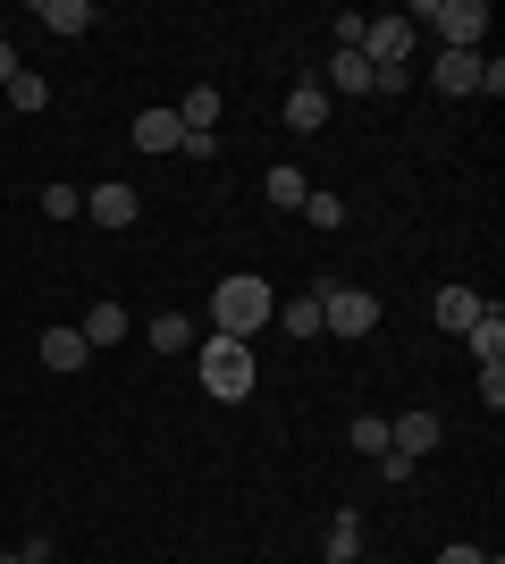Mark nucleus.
<instances>
[{
	"label": "nucleus",
	"mask_w": 505,
	"mask_h": 564,
	"mask_svg": "<svg viewBox=\"0 0 505 564\" xmlns=\"http://www.w3.org/2000/svg\"><path fill=\"white\" fill-rule=\"evenodd\" d=\"M270 312H278V295H270V279H253V270L211 286V337H253V329H270Z\"/></svg>",
	"instance_id": "nucleus-1"
},
{
	"label": "nucleus",
	"mask_w": 505,
	"mask_h": 564,
	"mask_svg": "<svg viewBox=\"0 0 505 564\" xmlns=\"http://www.w3.org/2000/svg\"><path fill=\"white\" fill-rule=\"evenodd\" d=\"M194 379H202V397L244 404L253 397V346H244V337H202V346H194Z\"/></svg>",
	"instance_id": "nucleus-2"
},
{
	"label": "nucleus",
	"mask_w": 505,
	"mask_h": 564,
	"mask_svg": "<svg viewBox=\"0 0 505 564\" xmlns=\"http://www.w3.org/2000/svg\"><path fill=\"white\" fill-rule=\"evenodd\" d=\"M405 25H438V51H481V34H488V0H421Z\"/></svg>",
	"instance_id": "nucleus-3"
},
{
	"label": "nucleus",
	"mask_w": 505,
	"mask_h": 564,
	"mask_svg": "<svg viewBox=\"0 0 505 564\" xmlns=\"http://www.w3.org/2000/svg\"><path fill=\"white\" fill-rule=\"evenodd\" d=\"M312 295H320V337H371L380 329V295H362L345 279H320Z\"/></svg>",
	"instance_id": "nucleus-4"
},
{
	"label": "nucleus",
	"mask_w": 505,
	"mask_h": 564,
	"mask_svg": "<svg viewBox=\"0 0 505 564\" xmlns=\"http://www.w3.org/2000/svg\"><path fill=\"white\" fill-rule=\"evenodd\" d=\"M354 51H362V59H371V68L387 76V68H405L413 25H405V18H362V43H354Z\"/></svg>",
	"instance_id": "nucleus-5"
},
{
	"label": "nucleus",
	"mask_w": 505,
	"mask_h": 564,
	"mask_svg": "<svg viewBox=\"0 0 505 564\" xmlns=\"http://www.w3.org/2000/svg\"><path fill=\"white\" fill-rule=\"evenodd\" d=\"M438 438H447V422H438L430 404H413V413H396V422H387V447L405 455V464H421V455H430Z\"/></svg>",
	"instance_id": "nucleus-6"
},
{
	"label": "nucleus",
	"mask_w": 505,
	"mask_h": 564,
	"mask_svg": "<svg viewBox=\"0 0 505 564\" xmlns=\"http://www.w3.org/2000/svg\"><path fill=\"white\" fill-rule=\"evenodd\" d=\"M85 219H94V228H135V219H144V203H135V186H127V177H110V186L85 194Z\"/></svg>",
	"instance_id": "nucleus-7"
},
{
	"label": "nucleus",
	"mask_w": 505,
	"mask_h": 564,
	"mask_svg": "<svg viewBox=\"0 0 505 564\" xmlns=\"http://www.w3.org/2000/svg\"><path fill=\"white\" fill-rule=\"evenodd\" d=\"M430 85H438V94H455V101H472V94H481V51H438Z\"/></svg>",
	"instance_id": "nucleus-8"
},
{
	"label": "nucleus",
	"mask_w": 505,
	"mask_h": 564,
	"mask_svg": "<svg viewBox=\"0 0 505 564\" xmlns=\"http://www.w3.org/2000/svg\"><path fill=\"white\" fill-rule=\"evenodd\" d=\"M34 25H51V34H68V43H76V34H94V25H101V9H94V0H34Z\"/></svg>",
	"instance_id": "nucleus-9"
},
{
	"label": "nucleus",
	"mask_w": 505,
	"mask_h": 564,
	"mask_svg": "<svg viewBox=\"0 0 505 564\" xmlns=\"http://www.w3.org/2000/svg\"><path fill=\"white\" fill-rule=\"evenodd\" d=\"M287 127L295 135H320V127H329V85H320V76H304L287 94Z\"/></svg>",
	"instance_id": "nucleus-10"
},
{
	"label": "nucleus",
	"mask_w": 505,
	"mask_h": 564,
	"mask_svg": "<svg viewBox=\"0 0 505 564\" xmlns=\"http://www.w3.org/2000/svg\"><path fill=\"white\" fill-rule=\"evenodd\" d=\"M320 85H329V101H337V94H380V68H371L362 51H337V59H329V76H320Z\"/></svg>",
	"instance_id": "nucleus-11"
},
{
	"label": "nucleus",
	"mask_w": 505,
	"mask_h": 564,
	"mask_svg": "<svg viewBox=\"0 0 505 564\" xmlns=\"http://www.w3.org/2000/svg\"><path fill=\"white\" fill-rule=\"evenodd\" d=\"M463 346H472V362H505V304H497V295H488L481 321L463 329Z\"/></svg>",
	"instance_id": "nucleus-12"
},
{
	"label": "nucleus",
	"mask_w": 505,
	"mask_h": 564,
	"mask_svg": "<svg viewBox=\"0 0 505 564\" xmlns=\"http://www.w3.org/2000/svg\"><path fill=\"white\" fill-rule=\"evenodd\" d=\"M177 143H186L177 110H144V118H135V152H144V161H161V152H177Z\"/></svg>",
	"instance_id": "nucleus-13"
},
{
	"label": "nucleus",
	"mask_w": 505,
	"mask_h": 564,
	"mask_svg": "<svg viewBox=\"0 0 505 564\" xmlns=\"http://www.w3.org/2000/svg\"><path fill=\"white\" fill-rule=\"evenodd\" d=\"M34 354H43V371H85V362H94V346H85L76 329H43Z\"/></svg>",
	"instance_id": "nucleus-14"
},
{
	"label": "nucleus",
	"mask_w": 505,
	"mask_h": 564,
	"mask_svg": "<svg viewBox=\"0 0 505 564\" xmlns=\"http://www.w3.org/2000/svg\"><path fill=\"white\" fill-rule=\"evenodd\" d=\"M76 337H85V346H119V337H127V304H110V295H101V304H85V329H76Z\"/></svg>",
	"instance_id": "nucleus-15"
},
{
	"label": "nucleus",
	"mask_w": 505,
	"mask_h": 564,
	"mask_svg": "<svg viewBox=\"0 0 505 564\" xmlns=\"http://www.w3.org/2000/svg\"><path fill=\"white\" fill-rule=\"evenodd\" d=\"M481 304H488V295H472V286H438V329L463 337L472 321H481Z\"/></svg>",
	"instance_id": "nucleus-16"
},
{
	"label": "nucleus",
	"mask_w": 505,
	"mask_h": 564,
	"mask_svg": "<svg viewBox=\"0 0 505 564\" xmlns=\"http://www.w3.org/2000/svg\"><path fill=\"white\" fill-rule=\"evenodd\" d=\"M320 556H329V564H362V514H337L329 540H320Z\"/></svg>",
	"instance_id": "nucleus-17"
},
{
	"label": "nucleus",
	"mask_w": 505,
	"mask_h": 564,
	"mask_svg": "<svg viewBox=\"0 0 505 564\" xmlns=\"http://www.w3.org/2000/svg\"><path fill=\"white\" fill-rule=\"evenodd\" d=\"M177 127H186V135H211V127H219V94H211V85H194V94L177 101Z\"/></svg>",
	"instance_id": "nucleus-18"
},
{
	"label": "nucleus",
	"mask_w": 505,
	"mask_h": 564,
	"mask_svg": "<svg viewBox=\"0 0 505 564\" xmlns=\"http://www.w3.org/2000/svg\"><path fill=\"white\" fill-rule=\"evenodd\" d=\"M0 94L18 101V118H34V110H51V85H43V76H34V68H18V76H9V85H0Z\"/></svg>",
	"instance_id": "nucleus-19"
},
{
	"label": "nucleus",
	"mask_w": 505,
	"mask_h": 564,
	"mask_svg": "<svg viewBox=\"0 0 505 564\" xmlns=\"http://www.w3.org/2000/svg\"><path fill=\"white\" fill-rule=\"evenodd\" d=\"M270 321H287V337H320V295H287Z\"/></svg>",
	"instance_id": "nucleus-20"
},
{
	"label": "nucleus",
	"mask_w": 505,
	"mask_h": 564,
	"mask_svg": "<svg viewBox=\"0 0 505 564\" xmlns=\"http://www.w3.org/2000/svg\"><path fill=\"white\" fill-rule=\"evenodd\" d=\"M152 354H194V321L186 312H161V321H152Z\"/></svg>",
	"instance_id": "nucleus-21"
},
{
	"label": "nucleus",
	"mask_w": 505,
	"mask_h": 564,
	"mask_svg": "<svg viewBox=\"0 0 505 564\" xmlns=\"http://www.w3.org/2000/svg\"><path fill=\"white\" fill-rule=\"evenodd\" d=\"M304 194H312V186H304V169H295V161L270 169V203H278V212H304Z\"/></svg>",
	"instance_id": "nucleus-22"
},
{
	"label": "nucleus",
	"mask_w": 505,
	"mask_h": 564,
	"mask_svg": "<svg viewBox=\"0 0 505 564\" xmlns=\"http://www.w3.org/2000/svg\"><path fill=\"white\" fill-rule=\"evenodd\" d=\"M354 455H371V464L387 455V422L380 413H354Z\"/></svg>",
	"instance_id": "nucleus-23"
},
{
	"label": "nucleus",
	"mask_w": 505,
	"mask_h": 564,
	"mask_svg": "<svg viewBox=\"0 0 505 564\" xmlns=\"http://www.w3.org/2000/svg\"><path fill=\"white\" fill-rule=\"evenodd\" d=\"M76 212H85V194H76V186H43V219H76Z\"/></svg>",
	"instance_id": "nucleus-24"
},
{
	"label": "nucleus",
	"mask_w": 505,
	"mask_h": 564,
	"mask_svg": "<svg viewBox=\"0 0 505 564\" xmlns=\"http://www.w3.org/2000/svg\"><path fill=\"white\" fill-rule=\"evenodd\" d=\"M304 219H312V228H337V219H345V203H337V194H304Z\"/></svg>",
	"instance_id": "nucleus-25"
},
{
	"label": "nucleus",
	"mask_w": 505,
	"mask_h": 564,
	"mask_svg": "<svg viewBox=\"0 0 505 564\" xmlns=\"http://www.w3.org/2000/svg\"><path fill=\"white\" fill-rule=\"evenodd\" d=\"M481 404H488V413L505 404V362H481Z\"/></svg>",
	"instance_id": "nucleus-26"
},
{
	"label": "nucleus",
	"mask_w": 505,
	"mask_h": 564,
	"mask_svg": "<svg viewBox=\"0 0 505 564\" xmlns=\"http://www.w3.org/2000/svg\"><path fill=\"white\" fill-rule=\"evenodd\" d=\"M438 564H488V547H472V540H455V547H438Z\"/></svg>",
	"instance_id": "nucleus-27"
},
{
	"label": "nucleus",
	"mask_w": 505,
	"mask_h": 564,
	"mask_svg": "<svg viewBox=\"0 0 505 564\" xmlns=\"http://www.w3.org/2000/svg\"><path fill=\"white\" fill-rule=\"evenodd\" d=\"M9 76H18V51H9V43H0V85H9Z\"/></svg>",
	"instance_id": "nucleus-28"
},
{
	"label": "nucleus",
	"mask_w": 505,
	"mask_h": 564,
	"mask_svg": "<svg viewBox=\"0 0 505 564\" xmlns=\"http://www.w3.org/2000/svg\"><path fill=\"white\" fill-rule=\"evenodd\" d=\"M0 564H25V556H18V547H0Z\"/></svg>",
	"instance_id": "nucleus-29"
}]
</instances>
